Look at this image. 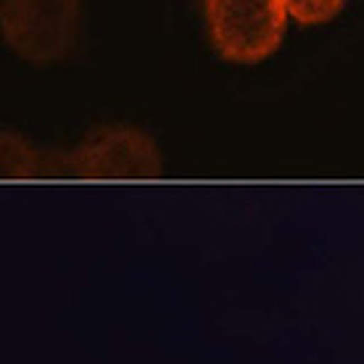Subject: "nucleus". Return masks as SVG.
Segmentation results:
<instances>
[{
    "instance_id": "obj_1",
    "label": "nucleus",
    "mask_w": 364,
    "mask_h": 364,
    "mask_svg": "<svg viewBox=\"0 0 364 364\" xmlns=\"http://www.w3.org/2000/svg\"><path fill=\"white\" fill-rule=\"evenodd\" d=\"M6 156V174H72V177H154L161 172L159 148L146 132L132 127H100L69 154Z\"/></svg>"
},
{
    "instance_id": "obj_2",
    "label": "nucleus",
    "mask_w": 364,
    "mask_h": 364,
    "mask_svg": "<svg viewBox=\"0 0 364 364\" xmlns=\"http://www.w3.org/2000/svg\"><path fill=\"white\" fill-rule=\"evenodd\" d=\"M211 46L232 64H259L285 35L282 0H203Z\"/></svg>"
},
{
    "instance_id": "obj_3",
    "label": "nucleus",
    "mask_w": 364,
    "mask_h": 364,
    "mask_svg": "<svg viewBox=\"0 0 364 364\" xmlns=\"http://www.w3.org/2000/svg\"><path fill=\"white\" fill-rule=\"evenodd\" d=\"M6 46L32 64H53L80 37V0H0Z\"/></svg>"
},
{
    "instance_id": "obj_4",
    "label": "nucleus",
    "mask_w": 364,
    "mask_h": 364,
    "mask_svg": "<svg viewBox=\"0 0 364 364\" xmlns=\"http://www.w3.org/2000/svg\"><path fill=\"white\" fill-rule=\"evenodd\" d=\"M282 6L288 11V16H293L299 24L314 27L336 18L346 6V0H282Z\"/></svg>"
}]
</instances>
